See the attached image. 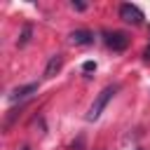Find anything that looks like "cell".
Listing matches in <instances>:
<instances>
[{"mask_svg": "<svg viewBox=\"0 0 150 150\" xmlns=\"http://www.w3.org/2000/svg\"><path fill=\"white\" fill-rule=\"evenodd\" d=\"M115 91H117V87H105V89H101V94L94 98V103H91V108H89V112H87V120H89V122H94V120L101 117L103 108H105L108 101L115 96Z\"/></svg>", "mask_w": 150, "mask_h": 150, "instance_id": "6da1fadb", "label": "cell"}, {"mask_svg": "<svg viewBox=\"0 0 150 150\" xmlns=\"http://www.w3.org/2000/svg\"><path fill=\"white\" fill-rule=\"evenodd\" d=\"M120 19H122L124 23H134V26H138V23L143 21V12H141L136 5L124 2V5H120Z\"/></svg>", "mask_w": 150, "mask_h": 150, "instance_id": "7a4b0ae2", "label": "cell"}, {"mask_svg": "<svg viewBox=\"0 0 150 150\" xmlns=\"http://www.w3.org/2000/svg\"><path fill=\"white\" fill-rule=\"evenodd\" d=\"M105 45L112 49V52H124L127 47H129V38H127V33H122V30H108L105 33Z\"/></svg>", "mask_w": 150, "mask_h": 150, "instance_id": "3957f363", "label": "cell"}, {"mask_svg": "<svg viewBox=\"0 0 150 150\" xmlns=\"http://www.w3.org/2000/svg\"><path fill=\"white\" fill-rule=\"evenodd\" d=\"M61 66H63V56H61V54L49 56V61H47V66H45V80H52V77L61 70Z\"/></svg>", "mask_w": 150, "mask_h": 150, "instance_id": "277c9868", "label": "cell"}, {"mask_svg": "<svg viewBox=\"0 0 150 150\" xmlns=\"http://www.w3.org/2000/svg\"><path fill=\"white\" fill-rule=\"evenodd\" d=\"M33 91H38V84H23V87H16V89L9 94V101H23V98H28Z\"/></svg>", "mask_w": 150, "mask_h": 150, "instance_id": "5b68a950", "label": "cell"}, {"mask_svg": "<svg viewBox=\"0 0 150 150\" xmlns=\"http://www.w3.org/2000/svg\"><path fill=\"white\" fill-rule=\"evenodd\" d=\"M70 42L73 45H91L94 35L89 30H75V33H70Z\"/></svg>", "mask_w": 150, "mask_h": 150, "instance_id": "8992f818", "label": "cell"}, {"mask_svg": "<svg viewBox=\"0 0 150 150\" xmlns=\"http://www.w3.org/2000/svg\"><path fill=\"white\" fill-rule=\"evenodd\" d=\"M28 40H30V26L23 28V33H21V38H19V45H26Z\"/></svg>", "mask_w": 150, "mask_h": 150, "instance_id": "52a82bcc", "label": "cell"}, {"mask_svg": "<svg viewBox=\"0 0 150 150\" xmlns=\"http://www.w3.org/2000/svg\"><path fill=\"white\" fill-rule=\"evenodd\" d=\"M82 68L89 73V70H96V63H94V61H84V66H82Z\"/></svg>", "mask_w": 150, "mask_h": 150, "instance_id": "ba28073f", "label": "cell"}, {"mask_svg": "<svg viewBox=\"0 0 150 150\" xmlns=\"http://www.w3.org/2000/svg\"><path fill=\"white\" fill-rule=\"evenodd\" d=\"M84 7H87V5H84V2H73V9H80V12H82V9H84Z\"/></svg>", "mask_w": 150, "mask_h": 150, "instance_id": "9c48e42d", "label": "cell"}, {"mask_svg": "<svg viewBox=\"0 0 150 150\" xmlns=\"http://www.w3.org/2000/svg\"><path fill=\"white\" fill-rule=\"evenodd\" d=\"M21 150H30V148H28V145H23V148H21Z\"/></svg>", "mask_w": 150, "mask_h": 150, "instance_id": "30bf717a", "label": "cell"}]
</instances>
